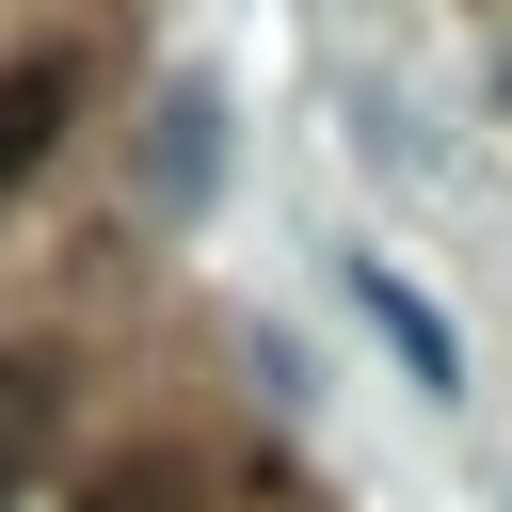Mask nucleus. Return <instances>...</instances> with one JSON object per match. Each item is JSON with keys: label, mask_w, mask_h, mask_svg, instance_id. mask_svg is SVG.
<instances>
[{"label": "nucleus", "mask_w": 512, "mask_h": 512, "mask_svg": "<svg viewBox=\"0 0 512 512\" xmlns=\"http://www.w3.org/2000/svg\"><path fill=\"white\" fill-rule=\"evenodd\" d=\"M352 304H368V336H384V352H400V368H416L432 400L464 384V336H448V320H432V304H416V288H400L384 256H352Z\"/></svg>", "instance_id": "1"}, {"label": "nucleus", "mask_w": 512, "mask_h": 512, "mask_svg": "<svg viewBox=\"0 0 512 512\" xmlns=\"http://www.w3.org/2000/svg\"><path fill=\"white\" fill-rule=\"evenodd\" d=\"M144 176H160V192L192 208V192L224 176V112H208V96H160V144H144Z\"/></svg>", "instance_id": "2"}, {"label": "nucleus", "mask_w": 512, "mask_h": 512, "mask_svg": "<svg viewBox=\"0 0 512 512\" xmlns=\"http://www.w3.org/2000/svg\"><path fill=\"white\" fill-rule=\"evenodd\" d=\"M48 128H64V64H0V192L48 160Z\"/></svg>", "instance_id": "3"}, {"label": "nucleus", "mask_w": 512, "mask_h": 512, "mask_svg": "<svg viewBox=\"0 0 512 512\" xmlns=\"http://www.w3.org/2000/svg\"><path fill=\"white\" fill-rule=\"evenodd\" d=\"M32 496V368H0V512Z\"/></svg>", "instance_id": "4"}, {"label": "nucleus", "mask_w": 512, "mask_h": 512, "mask_svg": "<svg viewBox=\"0 0 512 512\" xmlns=\"http://www.w3.org/2000/svg\"><path fill=\"white\" fill-rule=\"evenodd\" d=\"M96 512H176V480H160V464H128V480H112Z\"/></svg>", "instance_id": "5"}]
</instances>
